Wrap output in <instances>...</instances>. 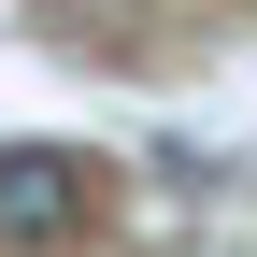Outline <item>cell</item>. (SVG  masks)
<instances>
[{"mask_svg": "<svg viewBox=\"0 0 257 257\" xmlns=\"http://www.w3.org/2000/svg\"><path fill=\"white\" fill-rule=\"evenodd\" d=\"M86 157L72 143H0V243L15 257H57V243H86Z\"/></svg>", "mask_w": 257, "mask_h": 257, "instance_id": "obj_1", "label": "cell"}]
</instances>
